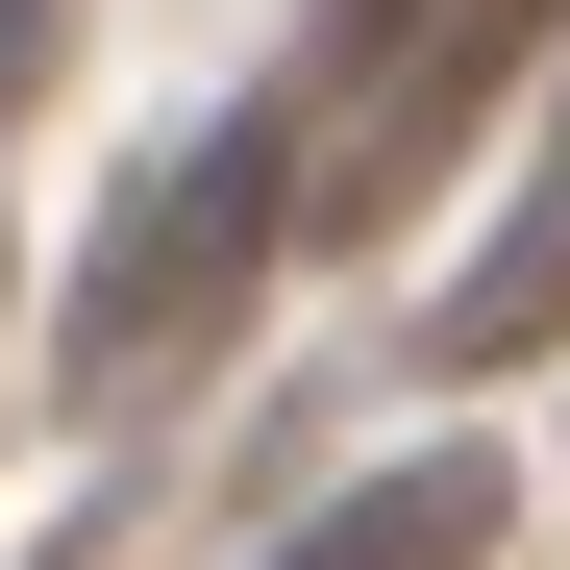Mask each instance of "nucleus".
Returning a JSON list of instances; mask_svg holds the SVG:
<instances>
[{
	"label": "nucleus",
	"mask_w": 570,
	"mask_h": 570,
	"mask_svg": "<svg viewBox=\"0 0 570 570\" xmlns=\"http://www.w3.org/2000/svg\"><path fill=\"white\" fill-rule=\"evenodd\" d=\"M273 224H298V125H199V149H174L149 174V199H100V273H75V323H50V372H75V397H174V372H199L224 323H248V273H273Z\"/></svg>",
	"instance_id": "nucleus-1"
},
{
	"label": "nucleus",
	"mask_w": 570,
	"mask_h": 570,
	"mask_svg": "<svg viewBox=\"0 0 570 570\" xmlns=\"http://www.w3.org/2000/svg\"><path fill=\"white\" fill-rule=\"evenodd\" d=\"M570 26V0H422V26H397V75H372V125L323 149V224H397L422 199V174L471 149V125H497V75Z\"/></svg>",
	"instance_id": "nucleus-2"
},
{
	"label": "nucleus",
	"mask_w": 570,
	"mask_h": 570,
	"mask_svg": "<svg viewBox=\"0 0 570 570\" xmlns=\"http://www.w3.org/2000/svg\"><path fill=\"white\" fill-rule=\"evenodd\" d=\"M422 347H446V372H521V347H570V100H546V149H521V199L471 224V273L422 298Z\"/></svg>",
	"instance_id": "nucleus-3"
},
{
	"label": "nucleus",
	"mask_w": 570,
	"mask_h": 570,
	"mask_svg": "<svg viewBox=\"0 0 570 570\" xmlns=\"http://www.w3.org/2000/svg\"><path fill=\"white\" fill-rule=\"evenodd\" d=\"M471 546H497V471H471V446H397L372 497H323L273 570H471Z\"/></svg>",
	"instance_id": "nucleus-4"
},
{
	"label": "nucleus",
	"mask_w": 570,
	"mask_h": 570,
	"mask_svg": "<svg viewBox=\"0 0 570 570\" xmlns=\"http://www.w3.org/2000/svg\"><path fill=\"white\" fill-rule=\"evenodd\" d=\"M397 26H422V0H298V100H372V75H397Z\"/></svg>",
	"instance_id": "nucleus-5"
},
{
	"label": "nucleus",
	"mask_w": 570,
	"mask_h": 570,
	"mask_svg": "<svg viewBox=\"0 0 570 570\" xmlns=\"http://www.w3.org/2000/svg\"><path fill=\"white\" fill-rule=\"evenodd\" d=\"M0 75H50V0H0Z\"/></svg>",
	"instance_id": "nucleus-6"
}]
</instances>
